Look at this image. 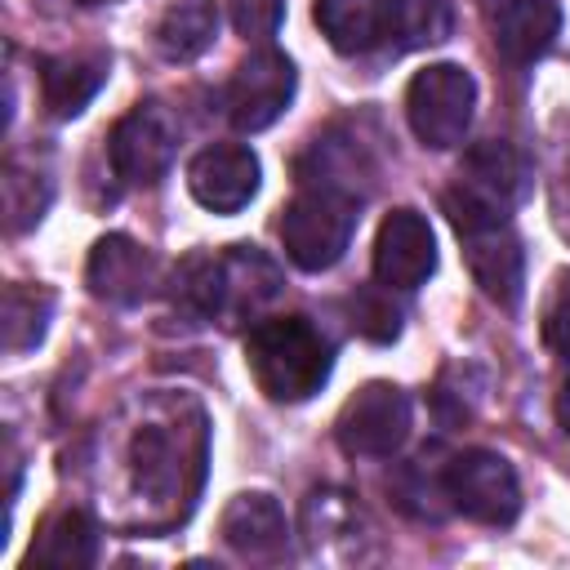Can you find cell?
Listing matches in <instances>:
<instances>
[{
  "label": "cell",
  "instance_id": "cell-10",
  "mask_svg": "<svg viewBox=\"0 0 570 570\" xmlns=\"http://www.w3.org/2000/svg\"><path fill=\"white\" fill-rule=\"evenodd\" d=\"M263 169L258 156L240 142H214L205 151H196V160L187 165V187L191 196L214 209V214H236L258 196Z\"/></svg>",
  "mask_w": 570,
  "mask_h": 570
},
{
  "label": "cell",
  "instance_id": "cell-26",
  "mask_svg": "<svg viewBox=\"0 0 570 570\" xmlns=\"http://www.w3.org/2000/svg\"><path fill=\"white\" fill-rule=\"evenodd\" d=\"M76 4H85V9H94V4H111V0H76Z\"/></svg>",
  "mask_w": 570,
  "mask_h": 570
},
{
  "label": "cell",
  "instance_id": "cell-11",
  "mask_svg": "<svg viewBox=\"0 0 570 570\" xmlns=\"http://www.w3.org/2000/svg\"><path fill=\"white\" fill-rule=\"evenodd\" d=\"M85 281H89V289H94V298L116 303V307H134V303H142V298L151 294V285H156V258H151L138 240L111 232V236H102V240L89 249Z\"/></svg>",
  "mask_w": 570,
  "mask_h": 570
},
{
  "label": "cell",
  "instance_id": "cell-19",
  "mask_svg": "<svg viewBox=\"0 0 570 570\" xmlns=\"http://www.w3.org/2000/svg\"><path fill=\"white\" fill-rule=\"evenodd\" d=\"M450 27H454V13L445 0H383V40L392 45V53L441 45Z\"/></svg>",
  "mask_w": 570,
  "mask_h": 570
},
{
  "label": "cell",
  "instance_id": "cell-2",
  "mask_svg": "<svg viewBox=\"0 0 570 570\" xmlns=\"http://www.w3.org/2000/svg\"><path fill=\"white\" fill-rule=\"evenodd\" d=\"M245 365L263 387V396L294 405L325 387L334 370V347L307 316H272L249 330Z\"/></svg>",
  "mask_w": 570,
  "mask_h": 570
},
{
  "label": "cell",
  "instance_id": "cell-18",
  "mask_svg": "<svg viewBox=\"0 0 570 570\" xmlns=\"http://www.w3.org/2000/svg\"><path fill=\"white\" fill-rule=\"evenodd\" d=\"M218 36V0H169L156 22V49L169 62L200 58Z\"/></svg>",
  "mask_w": 570,
  "mask_h": 570
},
{
  "label": "cell",
  "instance_id": "cell-3",
  "mask_svg": "<svg viewBox=\"0 0 570 570\" xmlns=\"http://www.w3.org/2000/svg\"><path fill=\"white\" fill-rule=\"evenodd\" d=\"M356 200L338 187H307L281 214L285 258L303 272H330L356 232Z\"/></svg>",
  "mask_w": 570,
  "mask_h": 570
},
{
  "label": "cell",
  "instance_id": "cell-1",
  "mask_svg": "<svg viewBox=\"0 0 570 570\" xmlns=\"http://www.w3.org/2000/svg\"><path fill=\"white\" fill-rule=\"evenodd\" d=\"M441 209L463 245L468 272L481 285V294L512 312L525 289V254H521V236L508 218V205L481 196L476 187H468L459 178V187H450L441 196Z\"/></svg>",
  "mask_w": 570,
  "mask_h": 570
},
{
  "label": "cell",
  "instance_id": "cell-5",
  "mask_svg": "<svg viewBox=\"0 0 570 570\" xmlns=\"http://www.w3.org/2000/svg\"><path fill=\"white\" fill-rule=\"evenodd\" d=\"M445 499L454 503V512H463L468 521L481 525H512L521 512V481L512 472V463L494 450H463L450 459L445 476Z\"/></svg>",
  "mask_w": 570,
  "mask_h": 570
},
{
  "label": "cell",
  "instance_id": "cell-22",
  "mask_svg": "<svg viewBox=\"0 0 570 570\" xmlns=\"http://www.w3.org/2000/svg\"><path fill=\"white\" fill-rule=\"evenodd\" d=\"M543 343L552 347V356H557L561 370H566L557 414H561V428H566V436H570V272H561V276L552 281V294H548V303H543Z\"/></svg>",
  "mask_w": 570,
  "mask_h": 570
},
{
  "label": "cell",
  "instance_id": "cell-20",
  "mask_svg": "<svg viewBox=\"0 0 570 570\" xmlns=\"http://www.w3.org/2000/svg\"><path fill=\"white\" fill-rule=\"evenodd\" d=\"M316 27L338 53H365L383 40V0H316Z\"/></svg>",
  "mask_w": 570,
  "mask_h": 570
},
{
  "label": "cell",
  "instance_id": "cell-9",
  "mask_svg": "<svg viewBox=\"0 0 570 570\" xmlns=\"http://www.w3.org/2000/svg\"><path fill=\"white\" fill-rule=\"evenodd\" d=\"M436 272V236L419 209H392L374 236V281L383 289H419Z\"/></svg>",
  "mask_w": 570,
  "mask_h": 570
},
{
  "label": "cell",
  "instance_id": "cell-17",
  "mask_svg": "<svg viewBox=\"0 0 570 570\" xmlns=\"http://www.w3.org/2000/svg\"><path fill=\"white\" fill-rule=\"evenodd\" d=\"M94 557H98V530H94V521L80 508L53 512L40 525V534H36V543L27 552L31 566H58V570L94 566Z\"/></svg>",
  "mask_w": 570,
  "mask_h": 570
},
{
  "label": "cell",
  "instance_id": "cell-13",
  "mask_svg": "<svg viewBox=\"0 0 570 570\" xmlns=\"http://www.w3.org/2000/svg\"><path fill=\"white\" fill-rule=\"evenodd\" d=\"M227 548H236L240 557L249 561H267V557H281L285 552V512L272 494L263 490H249V494H236L227 508H223V521H218Z\"/></svg>",
  "mask_w": 570,
  "mask_h": 570
},
{
  "label": "cell",
  "instance_id": "cell-7",
  "mask_svg": "<svg viewBox=\"0 0 570 570\" xmlns=\"http://www.w3.org/2000/svg\"><path fill=\"white\" fill-rule=\"evenodd\" d=\"M111 151V169L129 183V187H151L169 174L174 151H178V125L160 102H138L134 111H125L107 138Z\"/></svg>",
  "mask_w": 570,
  "mask_h": 570
},
{
  "label": "cell",
  "instance_id": "cell-16",
  "mask_svg": "<svg viewBox=\"0 0 570 570\" xmlns=\"http://www.w3.org/2000/svg\"><path fill=\"white\" fill-rule=\"evenodd\" d=\"M463 183L476 187L481 196H490V200H499V205L512 209V205L525 196V187H530V165H525V156H521L512 142L485 138L481 147L468 151V160H463Z\"/></svg>",
  "mask_w": 570,
  "mask_h": 570
},
{
  "label": "cell",
  "instance_id": "cell-15",
  "mask_svg": "<svg viewBox=\"0 0 570 570\" xmlns=\"http://www.w3.org/2000/svg\"><path fill=\"white\" fill-rule=\"evenodd\" d=\"M129 463H134V485L142 494H178L191 508V490H183V428L147 423L129 441Z\"/></svg>",
  "mask_w": 570,
  "mask_h": 570
},
{
  "label": "cell",
  "instance_id": "cell-23",
  "mask_svg": "<svg viewBox=\"0 0 570 570\" xmlns=\"http://www.w3.org/2000/svg\"><path fill=\"white\" fill-rule=\"evenodd\" d=\"M0 187H4V227H9L13 236L27 232L31 223H40V214H45V205H49V183H45L40 174H27V169H18V165H4Z\"/></svg>",
  "mask_w": 570,
  "mask_h": 570
},
{
  "label": "cell",
  "instance_id": "cell-12",
  "mask_svg": "<svg viewBox=\"0 0 570 570\" xmlns=\"http://www.w3.org/2000/svg\"><path fill=\"white\" fill-rule=\"evenodd\" d=\"M107 76H111V58L102 49L45 58L40 62V98H45L53 120H71V116H80L98 98Z\"/></svg>",
  "mask_w": 570,
  "mask_h": 570
},
{
  "label": "cell",
  "instance_id": "cell-4",
  "mask_svg": "<svg viewBox=\"0 0 570 570\" xmlns=\"http://www.w3.org/2000/svg\"><path fill=\"white\" fill-rule=\"evenodd\" d=\"M476 111V80L459 62H432L405 85V120L432 151L459 147Z\"/></svg>",
  "mask_w": 570,
  "mask_h": 570
},
{
  "label": "cell",
  "instance_id": "cell-8",
  "mask_svg": "<svg viewBox=\"0 0 570 570\" xmlns=\"http://www.w3.org/2000/svg\"><path fill=\"white\" fill-rule=\"evenodd\" d=\"M294 98V62L281 49H254L227 85V120L240 134H258L285 116Z\"/></svg>",
  "mask_w": 570,
  "mask_h": 570
},
{
  "label": "cell",
  "instance_id": "cell-14",
  "mask_svg": "<svg viewBox=\"0 0 570 570\" xmlns=\"http://www.w3.org/2000/svg\"><path fill=\"white\" fill-rule=\"evenodd\" d=\"M561 31L557 0H499L494 9V45L508 62L530 67L539 62Z\"/></svg>",
  "mask_w": 570,
  "mask_h": 570
},
{
  "label": "cell",
  "instance_id": "cell-6",
  "mask_svg": "<svg viewBox=\"0 0 570 570\" xmlns=\"http://www.w3.org/2000/svg\"><path fill=\"white\" fill-rule=\"evenodd\" d=\"M334 436H338L343 454H361V459L396 454L410 436V396L383 379L356 387L334 419Z\"/></svg>",
  "mask_w": 570,
  "mask_h": 570
},
{
  "label": "cell",
  "instance_id": "cell-25",
  "mask_svg": "<svg viewBox=\"0 0 570 570\" xmlns=\"http://www.w3.org/2000/svg\"><path fill=\"white\" fill-rule=\"evenodd\" d=\"M227 9H232V27L245 40H267L281 27L285 0H227Z\"/></svg>",
  "mask_w": 570,
  "mask_h": 570
},
{
  "label": "cell",
  "instance_id": "cell-24",
  "mask_svg": "<svg viewBox=\"0 0 570 570\" xmlns=\"http://www.w3.org/2000/svg\"><path fill=\"white\" fill-rule=\"evenodd\" d=\"M352 325H356V334H365L374 343H392L401 334V312L387 294L365 289V294L352 298Z\"/></svg>",
  "mask_w": 570,
  "mask_h": 570
},
{
  "label": "cell",
  "instance_id": "cell-21",
  "mask_svg": "<svg viewBox=\"0 0 570 570\" xmlns=\"http://www.w3.org/2000/svg\"><path fill=\"white\" fill-rule=\"evenodd\" d=\"M49 312H53V294L40 285H9L4 289V307H0V330H4V352H31L45 330H49Z\"/></svg>",
  "mask_w": 570,
  "mask_h": 570
}]
</instances>
